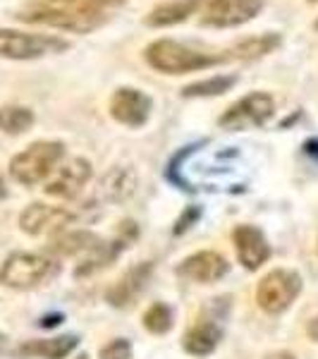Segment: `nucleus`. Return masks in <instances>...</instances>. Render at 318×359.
<instances>
[{"label": "nucleus", "mask_w": 318, "mask_h": 359, "mask_svg": "<svg viewBox=\"0 0 318 359\" xmlns=\"http://www.w3.org/2000/svg\"><path fill=\"white\" fill-rule=\"evenodd\" d=\"M27 25L53 27L60 32L89 34L108 22V13L91 8L86 0H34L29 8L17 15Z\"/></svg>", "instance_id": "1"}, {"label": "nucleus", "mask_w": 318, "mask_h": 359, "mask_svg": "<svg viewBox=\"0 0 318 359\" xmlns=\"http://www.w3.org/2000/svg\"><path fill=\"white\" fill-rule=\"evenodd\" d=\"M144 57L155 72L172 74V77L228 62L225 50L223 53H208V50L192 48V46L175 41V39H158V41L148 43L146 50H144Z\"/></svg>", "instance_id": "2"}, {"label": "nucleus", "mask_w": 318, "mask_h": 359, "mask_svg": "<svg viewBox=\"0 0 318 359\" xmlns=\"http://www.w3.org/2000/svg\"><path fill=\"white\" fill-rule=\"evenodd\" d=\"M62 158H65V144L62 142H34L25 151L13 156L10 175L15 182L34 187L39 182H46Z\"/></svg>", "instance_id": "3"}, {"label": "nucleus", "mask_w": 318, "mask_h": 359, "mask_svg": "<svg viewBox=\"0 0 318 359\" xmlns=\"http://www.w3.org/2000/svg\"><path fill=\"white\" fill-rule=\"evenodd\" d=\"M57 271L60 266L55 259L43 257V254L15 252L0 266V285L13 287V290H34L55 278Z\"/></svg>", "instance_id": "4"}, {"label": "nucleus", "mask_w": 318, "mask_h": 359, "mask_svg": "<svg viewBox=\"0 0 318 359\" xmlns=\"http://www.w3.org/2000/svg\"><path fill=\"white\" fill-rule=\"evenodd\" d=\"M69 41L50 34H29L20 29H0V57L5 60H39L50 53H62Z\"/></svg>", "instance_id": "5"}, {"label": "nucleus", "mask_w": 318, "mask_h": 359, "mask_svg": "<svg viewBox=\"0 0 318 359\" xmlns=\"http://www.w3.org/2000/svg\"><path fill=\"white\" fill-rule=\"evenodd\" d=\"M299 292H302L299 273L287 269H275L265 273L256 285V302L268 314H282L285 309H290Z\"/></svg>", "instance_id": "6"}, {"label": "nucleus", "mask_w": 318, "mask_h": 359, "mask_svg": "<svg viewBox=\"0 0 318 359\" xmlns=\"http://www.w3.org/2000/svg\"><path fill=\"white\" fill-rule=\"evenodd\" d=\"M275 101L265 91H251V94L242 96L233 106L218 118V125L230 132H240L247 127H261L273 118Z\"/></svg>", "instance_id": "7"}, {"label": "nucleus", "mask_w": 318, "mask_h": 359, "mask_svg": "<svg viewBox=\"0 0 318 359\" xmlns=\"http://www.w3.org/2000/svg\"><path fill=\"white\" fill-rule=\"evenodd\" d=\"M263 0H206L199 10V25L208 29H233L256 20Z\"/></svg>", "instance_id": "8"}, {"label": "nucleus", "mask_w": 318, "mask_h": 359, "mask_svg": "<svg viewBox=\"0 0 318 359\" xmlns=\"http://www.w3.org/2000/svg\"><path fill=\"white\" fill-rule=\"evenodd\" d=\"M91 180V163L86 158H69L60 161L57 168L50 172V177L46 180L43 192L55 199H74L82 189L86 187V182Z\"/></svg>", "instance_id": "9"}, {"label": "nucleus", "mask_w": 318, "mask_h": 359, "mask_svg": "<svg viewBox=\"0 0 318 359\" xmlns=\"http://www.w3.org/2000/svg\"><path fill=\"white\" fill-rule=\"evenodd\" d=\"M151 108H153L151 96L144 94L137 86H120V89H115L111 103H108V111H111L113 120L125 127L146 125Z\"/></svg>", "instance_id": "10"}, {"label": "nucleus", "mask_w": 318, "mask_h": 359, "mask_svg": "<svg viewBox=\"0 0 318 359\" xmlns=\"http://www.w3.org/2000/svg\"><path fill=\"white\" fill-rule=\"evenodd\" d=\"M74 221V213L62 206H48V204H29L20 216L22 233L41 237V235H57Z\"/></svg>", "instance_id": "11"}, {"label": "nucleus", "mask_w": 318, "mask_h": 359, "mask_svg": "<svg viewBox=\"0 0 318 359\" xmlns=\"http://www.w3.org/2000/svg\"><path fill=\"white\" fill-rule=\"evenodd\" d=\"M233 242L237 249V259L247 271H258L270 259V245L265 235L254 225H240L233 233Z\"/></svg>", "instance_id": "12"}, {"label": "nucleus", "mask_w": 318, "mask_h": 359, "mask_svg": "<svg viewBox=\"0 0 318 359\" xmlns=\"http://www.w3.org/2000/svg\"><path fill=\"white\" fill-rule=\"evenodd\" d=\"M228 259L221 257L218 252H196L177 266V276L187 278L192 283H204V285L218 283L221 278L228 276Z\"/></svg>", "instance_id": "13"}, {"label": "nucleus", "mask_w": 318, "mask_h": 359, "mask_svg": "<svg viewBox=\"0 0 318 359\" xmlns=\"http://www.w3.org/2000/svg\"><path fill=\"white\" fill-rule=\"evenodd\" d=\"M151 271H153V264H148V262L132 266L127 273H123L111 287H108L106 299L113 306H118V309L132 306L134 299L144 292V287H146L148 278H151Z\"/></svg>", "instance_id": "14"}, {"label": "nucleus", "mask_w": 318, "mask_h": 359, "mask_svg": "<svg viewBox=\"0 0 318 359\" xmlns=\"http://www.w3.org/2000/svg\"><path fill=\"white\" fill-rule=\"evenodd\" d=\"M206 0H170V3H160L144 17V25L151 29H165L187 22L189 17L199 13L204 8Z\"/></svg>", "instance_id": "15"}, {"label": "nucleus", "mask_w": 318, "mask_h": 359, "mask_svg": "<svg viewBox=\"0 0 318 359\" xmlns=\"http://www.w3.org/2000/svg\"><path fill=\"white\" fill-rule=\"evenodd\" d=\"M282 46V36L275 32H268V34H258V36H249L244 41L235 43L233 48L225 50L228 55V62L230 60H242V62H251V60H258V57H265L270 55L273 50H277Z\"/></svg>", "instance_id": "16"}, {"label": "nucleus", "mask_w": 318, "mask_h": 359, "mask_svg": "<svg viewBox=\"0 0 318 359\" xmlns=\"http://www.w3.org/2000/svg\"><path fill=\"white\" fill-rule=\"evenodd\" d=\"M221 340H223V331L218 323L201 321L184 333L182 347H184V352H189V355H194V357H208L216 352Z\"/></svg>", "instance_id": "17"}, {"label": "nucleus", "mask_w": 318, "mask_h": 359, "mask_svg": "<svg viewBox=\"0 0 318 359\" xmlns=\"http://www.w3.org/2000/svg\"><path fill=\"white\" fill-rule=\"evenodd\" d=\"M101 237L89 230H69L50 240L48 252L55 257H77V254H89L101 245Z\"/></svg>", "instance_id": "18"}, {"label": "nucleus", "mask_w": 318, "mask_h": 359, "mask_svg": "<svg viewBox=\"0 0 318 359\" xmlns=\"http://www.w3.org/2000/svg\"><path fill=\"white\" fill-rule=\"evenodd\" d=\"M137 175L132 168H113L98 184V199L103 201H125L134 194Z\"/></svg>", "instance_id": "19"}, {"label": "nucleus", "mask_w": 318, "mask_h": 359, "mask_svg": "<svg viewBox=\"0 0 318 359\" xmlns=\"http://www.w3.org/2000/svg\"><path fill=\"white\" fill-rule=\"evenodd\" d=\"M79 345L77 335H57L48 340H34L20 347L22 357H41V359H65Z\"/></svg>", "instance_id": "20"}, {"label": "nucleus", "mask_w": 318, "mask_h": 359, "mask_svg": "<svg viewBox=\"0 0 318 359\" xmlns=\"http://www.w3.org/2000/svg\"><path fill=\"white\" fill-rule=\"evenodd\" d=\"M237 84L235 74H213L208 79L201 82H192L182 89V98H213V96H223Z\"/></svg>", "instance_id": "21"}, {"label": "nucleus", "mask_w": 318, "mask_h": 359, "mask_svg": "<svg viewBox=\"0 0 318 359\" xmlns=\"http://www.w3.org/2000/svg\"><path fill=\"white\" fill-rule=\"evenodd\" d=\"M34 120L36 115L27 106H0V132L5 135H25L32 130Z\"/></svg>", "instance_id": "22"}, {"label": "nucleus", "mask_w": 318, "mask_h": 359, "mask_svg": "<svg viewBox=\"0 0 318 359\" xmlns=\"http://www.w3.org/2000/svg\"><path fill=\"white\" fill-rule=\"evenodd\" d=\"M144 328L153 335H163L172 328V309L163 302H155L144 311Z\"/></svg>", "instance_id": "23"}, {"label": "nucleus", "mask_w": 318, "mask_h": 359, "mask_svg": "<svg viewBox=\"0 0 318 359\" xmlns=\"http://www.w3.org/2000/svg\"><path fill=\"white\" fill-rule=\"evenodd\" d=\"M132 357V343L125 338H115L108 345L101 347L98 359H130Z\"/></svg>", "instance_id": "24"}, {"label": "nucleus", "mask_w": 318, "mask_h": 359, "mask_svg": "<svg viewBox=\"0 0 318 359\" xmlns=\"http://www.w3.org/2000/svg\"><path fill=\"white\" fill-rule=\"evenodd\" d=\"M199 218H201V208H199V206H189L187 211H184L182 216H180V221L175 223V230H172V233H175V235H182L184 230L192 228V225H194L196 221H199Z\"/></svg>", "instance_id": "25"}, {"label": "nucleus", "mask_w": 318, "mask_h": 359, "mask_svg": "<svg viewBox=\"0 0 318 359\" xmlns=\"http://www.w3.org/2000/svg\"><path fill=\"white\" fill-rule=\"evenodd\" d=\"M86 3H89L91 8H96V10H103V13H106L108 8H118V5L127 3V0H86Z\"/></svg>", "instance_id": "26"}, {"label": "nucleus", "mask_w": 318, "mask_h": 359, "mask_svg": "<svg viewBox=\"0 0 318 359\" xmlns=\"http://www.w3.org/2000/svg\"><path fill=\"white\" fill-rule=\"evenodd\" d=\"M304 154L311 156V158H318V137L306 139V142H304Z\"/></svg>", "instance_id": "27"}, {"label": "nucleus", "mask_w": 318, "mask_h": 359, "mask_svg": "<svg viewBox=\"0 0 318 359\" xmlns=\"http://www.w3.org/2000/svg\"><path fill=\"white\" fill-rule=\"evenodd\" d=\"M62 321V316L60 314H53V316H43L41 318V326L43 328H48V326H57V323Z\"/></svg>", "instance_id": "28"}, {"label": "nucleus", "mask_w": 318, "mask_h": 359, "mask_svg": "<svg viewBox=\"0 0 318 359\" xmlns=\"http://www.w3.org/2000/svg\"><path fill=\"white\" fill-rule=\"evenodd\" d=\"M306 333H309L311 340H316V343H318V318L309 321V326H306Z\"/></svg>", "instance_id": "29"}, {"label": "nucleus", "mask_w": 318, "mask_h": 359, "mask_svg": "<svg viewBox=\"0 0 318 359\" xmlns=\"http://www.w3.org/2000/svg\"><path fill=\"white\" fill-rule=\"evenodd\" d=\"M265 359H294L290 352H275V355H268Z\"/></svg>", "instance_id": "30"}, {"label": "nucleus", "mask_w": 318, "mask_h": 359, "mask_svg": "<svg viewBox=\"0 0 318 359\" xmlns=\"http://www.w3.org/2000/svg\"><path fill=\"white\" fill-rule=\"evenodd\" d=\"M5 196H8V187H5V180L0 175V199H5Z\"/></svg>", "instance_id": "31"}, {"label": "nucleus", "mask_w": 318, "mask_h": 359, "mask_svg": "<svg viewBox=\"0 0 318 359\" xmlns=\"http://www.w3.org/2000/svg\"><path fill=\"white\" fill-rule=\"evenodd\" d=\"M3 345H5V335L0 333V347H3Z\"/></svg>", "instance_id": "32"}, {"label": "nucleus", "mask_w": 318, "mask_h": 359, "mask_svg": "<svg viewBox=\"0 0 318 359\" xmlns=\"http://www.w3.org/2000/svg\"><path fill=\"white\" fill-rule=\"evenodd\" d=\"M77 359H89V355H79Z\"/></svg>", "instance_id": "33"}, {"label": "nucleus", "mask_w": 318, "mask_h": 359, "mask_svg": "<svg viewBox=\"0 0 318 359\" xmlns=\"http://www.w3.org/2000/svg\"><path fill=\"white\" fill-rule=\"evenodd\" d=\"M314 29H318V17H316V22H314Z\"/></svg>", "instance_id": "34"}, {"label": "nucleus", "mask_w": 318, "mask_h": 359, "mask_svg": "<svg viewBox=\"0 0 318 359\" xmlns=\"http://www.w3.org/2000/svg\"><path fill=\"white\" fill-rule=\"evenodd\" d=\"M309 3H318V0H309Z\"/></svg>", "instance_id": "35"}]
</instances>
